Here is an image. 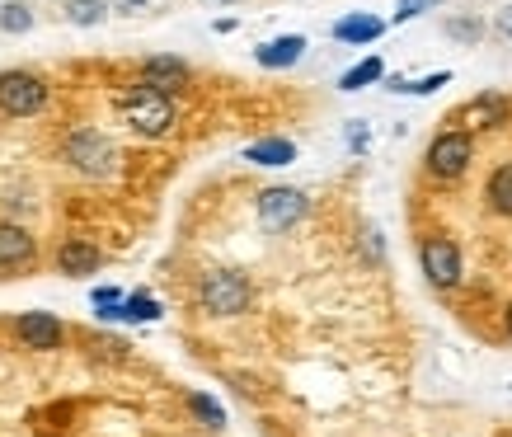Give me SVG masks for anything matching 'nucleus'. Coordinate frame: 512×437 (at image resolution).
<instances>
[{"label": "nucleus", "instance_id": "f257e3e1", "mask_svg": "<svg viewBox=\"0 0 512 437\" xmlns=\"http://www.w3.org/2000/svg\"><path fill=\"white\" fill-rule=\"evenodd\" d=\"M118 113H123L127 123H132V132H141V137H170L174 123H179L174 99L151 90V85H132V90L118 94Z\"/></svg>", "mask_w": 512, "mask_h": 437}, {"label": "nucleus", "instance_id": "f03ea898", "mask_svg": "<svg viewBox=\"0 0 512 437\" xmlns=\"http://www.w3.org/2000/svg\"><path fill=\"white\" fill-rule=\"evenodd\" d=\"M62 160L71 165V170L90 174V179H109V174H118V146H113L104 132H94V127H76V132H66L62 141Z\"/></svg>", "mask_w": 512, "mask_h": 437}, {"label": "nucleus", "instance_id": "7ed1b4c3", "mask_svg": "<svg viewBox=\"0 0 512 437\" xmlns=\"http://www.w3.org/2000/svg\"><path fill=\"white\" fill-rule=\"evenodd\" d=\"M47 109V80L33 71H5L0 76V113L5 118H33Z\"/></svg>", "mask_w": 512, "mask_h": 437}, {"label": "nucleus", "instance_id": "20e7f679", "mask_svg": "<svg viewBox=\"0 0 512 437\" xmlns=\"http://www.w3.org/2000/svg\"><path fill=\"white\" fill-rule=\"evenodd\" d=\"M198 297L207 315H240V311H249V282L240 273H231V268H212L202 278Z\"/></svg>", "mask_w": 512, "mask_h": 437}, {"label": "nucleus", "instance_id": "39448f33", "mask_svg": "<svg viewBox=\"0 0 512 437\" xmlns=\"http://www.w3.org/2000/svg\"><path fill=\"white\" fill-rule=\"evenodd\" d=\"M470 160H475V137H470V132H442V137H433V146H428V174L442 179V184L461 179V174L470 170Z\"/></svg>", "mask_w": 512, "mask_h": 437}, {"label": "nucleus", "instance_id": "423d86ee", "mask_svg": "<svg viewBox=\"0 0 512 437\" xmlns=\"http://www.w3.org/2000/svg\"><path fill=\"white\" fill-rule=\"evenodd\" d=\"M301 217H306V193L301 188H264L259 193V226L268 235L292 231Z\"/></svg>", "mask_w": 512, "mask_h": 437}, {"label": "nucleus", "instance_id": "0eeeda50", "mask_svg": "<svg viewBox=\"0 0 512 437\" xmlns=\"http://www.w3.org/2000/svg\"><path fill=\"white\" fill-rule=\"evenodd\" d=\"M419 259H423V273H428L433 287H456V282H461V250H456V240H447V235L423 240Z\"/></svg>", "mask_w": 512, "mask_h": 437}, {"label": "nucleus", "instance_id": "6e6552de", "mask_svg": "<svg viewBox=\"0 0 512 437\" xmlns=\"http://www.w3.org/2000/svg\"><path fill=\"white\" fill-rule=\"evenodd\" d=\"M15 339L24 348H33V353H52V348H62L66 325L52 311H24L15 320Z\"/></svg>", "mask_w": 512, "mask_h": 437}, {"label": "nucleus", "instance_id": "1a4fd4ad", "mask_svg": "<svg viewBox=\"0 0 512 437\" xmlns=\"http://www.w3.org/2000/svg\"><path fill=\"white\" fill-rule=\"evenodd\" d=\"M99 264H104L99 245L80 240V235L62 240V250H57V273H66V278H90V273H99Z\"/></svg>", "mask_w": 512, "mask_h": 437}, {"label": "nucleus", "instance_id": "9d476101", "mask_svg": "<svg viewBox=\"0 0 512 437\" xmlns=\"http://www.w3.org/2000/svg\"><path fill=\"white\" fill-rule=\"evenodd\" d=\"M33 259H38L33 235L15 221H0V268H29Z\"/></svg>", "mask_w": 512, "mask_h": 437}, {"label": "nucleus", "instance_id": "9b49d317", "mask_svg": "<svg viewBox=\"0 0 512 437\" xmlns=\"http://www.w3.org/2000/svg\"><path fill=\"white\" fill-rule=\"evenodd\" d=\"M141 85H151L160 94H174L188 85V62L179 57H151V62L141 66Z\"/></svg>", "mask_w": 512, "mask_h": 437}, {"label": "nucleus", "instance_id": "f8f14e48", "mask_svg": "<svg viewBox=\"0 0 512 437\" xmlns=\"http://www.w3.org/2000/svg\"><path fill=\"white\" fill-rule=\"evenodd\" d=\"M301 52H306V38L301 33H282V38H273V43H264L254 52V62L268 66V71H287V66L301 62Z\"/></svg>", "mask_w": 512, "mask_h": 437}, {"label": "nucleus", "instance_id": "ddd939ff", "mask_svg": "<svg viewBox=\"0 0 512 437\" xmlns=\"http://www.w3.org/2000/svg\"><path fill=\"white\" fill-rule=\"evenodd\" d=\"M245 160L249 165H264V170H278V165H292L296 160V146L287 137H264V141H254V146H245Z\"/></svg>", "mask_w": 512, "mask_h": 437}, {"label": "nucleus", "instance_id": "4468645a", "mask_svg": "<svg viewBox=\"0 0 512 437\" xmlns=\"http://www.w3.org/2000/svg\"><path fill=\"white\" fill-rule=\"evenodd\" d=\"M381 33H386V24L376 15H348L334 24V38H339V43H376Z\"/></svg>", "mask_w": 512, "mask_h": 437}, {"label": "nucleus", "instance_id": "2eb2a0df", "mask_svg": "<svg viewBox=\"0 0 512 437\" xmlns=\"http://www.w3.org/2000/svg\"><path fill=\"white\" fill-rule=\"evenodd\" d=\"M508 99L503 94H480L475 104H466V118L470 127H498V123H508Z\"/></svg>", "mask_w": 512, "mask_h": 437}, {"label": "nucleus", "instance_id": "dca6fc26", "mask_svg": "<svg viewBox=\"0 0 512 437\" xmlns=\"http://www.w3.org/2000/svg\"><path fill=\"white\" fill-rule=\"evenodd\" d=\"M484 198H489V207H494L498 217H512V165H498V170L489 174Z\"/></svg>", "mask_w": 512, "mask_h": 437}, {"label": "nucleus", "instance_id": "f3484780", "mask_svg": "<svg viewBox=\"0 0 512 437\" xmlns=\"http://www.w3.org/2000/svg\"><path fill=\"white\" fill-rule=\"evenodd\" d=\"M118 320H137V325H151V320H160V301L146 297V292H132V297H123V306H118Z\"/></svg>", "mask_w": 512, "mask_h": 437}, {"label": "nucleus", "instance_id": "a211bd4d", "mask_svg": "<svg viewBox=\"0 0 512 437\" xmlns=\"http://www.w3.org/2000/svg\"><path fill=\"white\" fill-rule=\"evenodd\" d=\"M381 76H386V62H381V57H367V62H357L353 71H343L339 90H362V85H372V80H381Z\"/></svg>", "mask_w": 512, "mask_h": 437}, {"label": "nucleus", "instance_id": "6ab92c4d", "mask_svg": "<svg viewBox=\"0 0 512 437\" xmlns=\"http://www.w3.org/2000/svg\"><path fill=\"white\" fill-rule=\"evenodd\" d=\"M104 15H109V0H71V5H66V19H71V24H80V29L99 24Z\"/></svg>", "mask_w": 512, "mask_h": 437}, {"label": "nucleus", "instance_id": "aec40b11", "mask_svg": "<svg viewBox=\"0 0 512 437\" xmlns=\"http://www.w3.org/2000/svg\"><path fill=\"white\" fill-rule=\"evenodd\" d=\"M451 80V71H433V76H423V80H390V90H400V94H433L442 90Z\"/></svg>", "mask_w": 512, "mask_h": 437}, {"label": "nucleus", "instance_id": "412c9836", "mask_svg": "<svg viewBox=\"0 0 512 437\" xmlns=\"http://www.w3.org/2000/svg\"><path fill=\"white\" fill-rule=\"evenodd\" d=\"M0 29L5 33H29L33 29V10L29 5H19V0L15 5H5V10H0Z\"/></svg>", "mask_w": 512, "mask_h": 437}, {"label": "nucleus", "instance_id": "4be33fe9", "mask_svg": "<svg viewBox=\"0 0 512 437\" xmlns=\"http://www.w3.org/2000/svg\"><path fill=\"white\" fill-rule=\"evenodd\" d=\"M188 405H193V414H198L207 428H226V414H221V405L212 395H188Z\"/></svg>", "mask_w": 512, "mask_h": 437}, {"label": "nucleus", "instance_id": "5701e85b", "mask_svg": "<svg viewBox=\"0 0 512 437\" xmlns=\"http://www.w3.org/2000/svg\"><path fill=\"white\" fill-rule=\"evenodd\" d=\"M437 0H400V10H395V24H404V19H419L423 10H433Z\"/></svg>", "mask_w": 512, "mask_h": 437}, {"label": "nucleus", "instance_id": "b1692460", "mask_svg": "<svg viewBox=\"0 0 512 437\" xmlns=\"http://www.w3.org/2000/svg\"><path fill=\"white\" fill-rule=\"evenodd\" d=\"M451 38H470V43H475V38H480V24H475V19H456V24H451Z\"/></svg>", "mask_w": 512, "mask_h": 437}, {"label": "nucleus", "instance_id": "393cba45", "mask_svg": "<svg viewBox=\"0 0 512 437\" xmlns=\"http://www.w3.org/2000/svg\"><path fill=\"white\" fill-rule=\"evenodd\" d=\"M118 301H123L118 287H94V306H118Z\"/></svg>", "mask_w": 512, "mask_h": 437}, {"label": "nucleus", "instance_id": "a878e982", "mask_svg": "<svg viewBox=\"0 0 512 437\" xmlns=\"http://www.w3.org/2000/svg\"><path fill=\"white\" fill-rule=\"evenodd\" d=\"M498 29H503V33H508V38H512V5H508V10H503V15H498Z\"/></svg>", "mask_w": 512, "mask_h": 437}, {"label": "nucleus", "instance_id": "bb28decb", "mask_svg": "<svg viewBox=\"0 0 512 437\" xmlns=\"http://www.w3.org/2000/svg\"><path fill=\"white\" fill-rule=\"evenodd\" d=\"M508 339H512V306H508Z\"/></svg>", "mask_w": 512, "mask_h": 437}]
</instances>
